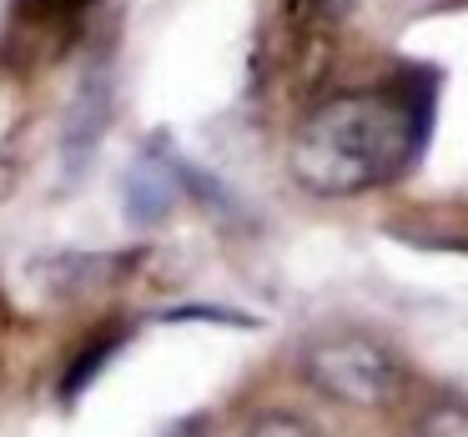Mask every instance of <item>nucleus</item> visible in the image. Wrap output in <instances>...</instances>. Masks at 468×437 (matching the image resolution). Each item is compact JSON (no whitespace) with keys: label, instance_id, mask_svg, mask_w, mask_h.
<instances>
[{"label":"nucleus","instance_id":"nucleus-8","mask_svg":"<svg viewBox=\"0 0 468 437\" xmlns=\"http://www.w3.org/2000/svg\"><path fill=\"white\" fill-rule=\"evenodd\" d=\"M353 5H357V0H313V11L323 16V21H343Z\"/></svg>","mask_w":468,"mask_h":437},{"label":"nucleus","instance_id":"nucleus-1","mask_svg":"<svg viewBox=\"0 0 468 437\" xmlns=\"http://www.w3.org/2000/svg\"><path fill=\"white\" fill-rule=\"evenodd\" d=\"M433 116V86H373L337 91L303 116L287 146V172L307 196L343 202L388 186L418 161Z\"/></svg>","mask_w":468,"mask_h":437},{"label":"nucleus","instance_id":"nucleus-4","mask_svg":"<svg viewBox=\"0 0 468 437\" xmlns=\"http://www.w3.org/2000/svg\"><path fill=\"white\" fill-rule=\"evenodd\" d=\"M176 196H182V172H176L172 156L162 151H142L122 176V216L136 232H152L166 216L176 212Z\"/></svg>","mask_w":468,"mask_h":437},{"label":"nucleus","instance_id":"nucleus-9","mask_svg":"<svg viewBox=\"0 0 468 437\" xmlns=\"http://www.w3.org/2000/svg\"><path fill=\"white\" fill-rule=\"evenodd\" d=\"M166 437H202V432H197L192 422H182V427H172V432H166Z\"/></svg>","mask_w":468,"mask_h":437},{"label":"nucleus","instance_id":"nucleus-10","mask_svg":"<svg viewBox=\"0 0 468 437\" xmlns=\"http://www.w3.org/2000/svg\"><path fill=\"white\" fill-rule=\"evenodd\" d=\"M81 5H91V0H81Z\"/></svg>","mask_w":468,"mask_h":437},{"label":"nucleus","instance_id":"nucleus-3","mask_svg":"<svg viewBox=\"0 0 468 437\" xmlns=\"http://www.w3.org/2000/svg\"><path fill=\"white\" fill-rule=\"evenodd\" d=\"M116 96H112V76L91 71L81 86H76L71 106H66V126H61V176H81L91 166L96 146H101L106 126H112Z\"/></svg>","mask_w":468,"mask_h":437},{"label":"nucleus","instance_id":"nucleus-7","mask_svg":"<svg viewBox=\"0 0 468 437\" xmlns=\"http://www.w3.org/2000/svg\"><path fill=\"white\" fill-rule=\"evenodd\" d=\"M247 437H323V432L297 412H262L252 427H247Z\"/></svg>","mask_w":468,"mask_h":437},{"label":"nucleus","instance_id":"nucleus-5","mask_svg":"<svg viewBox=\"0 0 468 437\" xmlns=\"http://www.w3.org/2000/svg\"><path fill=\"white\" fill-rule=\"evenodd\" d=\"M122 342H126V332H106V337H96V342H86L81 352H71V367H66V377H61V397H66V402H76V397L101 377V367L122 352Z\"/></svg>","mask_w":468,"mask_h":437},{"label":"nucleus","instance_id":"nucleus-2","mask_svg":"<svg viewBox=\"0 0 468 437\" xmlns=\"http://www.w3.org/2000/svg\"><path fill=\"white\" fill-rule=\"evenodd\" d=\"M303 377L337 407H388L403 392V367L378 337L367 332H333L317 337L303 352Z\"/></svg>","mask_w":468,"mask_h":437},{"label":"nucleus","instance_id":"nucleus-6","mask_svg":"<svg viewBox=\"0 0 468 437\" xmlns=\"http://www.w3.org/2000/svg\"><path fill=\"white\" fill-rule=\"evenodd\" d=\"M408 437H468V402H433L418 412V422L408 427Z\"/></svg>","mask_w":468,"mask_h":437}]
</instances>
